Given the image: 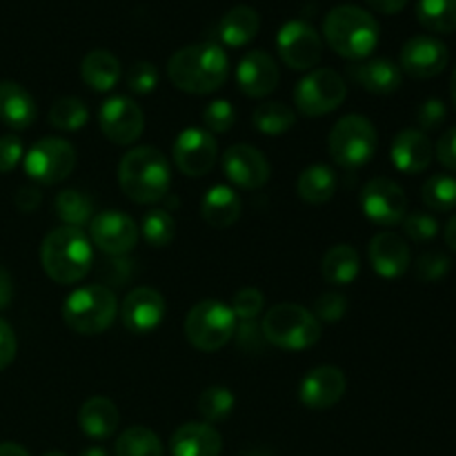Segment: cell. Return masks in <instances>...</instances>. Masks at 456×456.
Wrapping results in <instances>:
<instances>
[{
  "label": "cell",
  "instance_id": "cell-1",
  "mask_svg": "<svg viewBox=\"0 0 456 456\" xmlns=\"http://www.w3.org/2000/svg\"><path fill=\"white\" fill-rule=\"evenodd\" d=\"M230 71V61L216 43H196L183 47L169 58L167 76L185 94L205 96L223 87Z\"/></svg>",
  "mask_w": 456,
  "mask_h": 456
},
{
  "label": "cell",
  "instance_id": "cell-2",
  "mask_svg": "<svg viewBox=\"0 0 456 456\" xmlns=\"http://www.w3.org/2000/svg\"><path fill=\"white\" fill-rule=\"evenodd\" d=\"M40 263L53 283H78L94 265V245L80 227L62 225L45 236L40 245Z\"/></svg>",
  "mask_w": 456,
  "mask_h": 456
},
{
  "label": "cell",
  "instance_id": "cell-3",
  "mask_svg": "<svg viewBox=\"0 0 456 456\" xmlns=\"http://www.w3.org/2000/svg\"><path fill=\"white\" fill-rule=\"evenodd\" d=\"M118 183L129 200L151 205L165 199L172 185V167L156 147H134L118 165Z\"/></svg>",
  "mask_w": 456,
  "mask_h": 456
},
{
  "label": "cell",
  "instance_id": "cell-4",
  "mask_svg": "<svg viewBox=\"0 0 456 456\" xmlns=\"http://www.w3.org/2000/svg\"><path fill=\"white\" fill-rule=\"evenodd\" d=\"M325 43L347 61H365L377 49L381 27L377 18L356 4L334 7L323 20Z\"/></svg>",
  "mask_w": 456,
  "mask_h": 456
},
{
  "label": "cell",
  "instance_id": "cell-5",
  "mask_svg": "<svg viewBox=\"0 0 456 456\" xmlns=\"http://www.w3.org/2000/svg\"><path fill=\"white\" fill-rule=\"evenodd\" d=\"M118 314L116 294L105 285H85L74 289L62 303V319L67 328L83 337H94L110 328Z\"/></svg>",
  "mask_w": 456,
  "mask_h": 456
},
{
  "label": "cell",
  "instance_id": "cell-6",
  "mask_svg": "<svg viewBox=\"0 0 456 456\" xmlns=\"http://www.w3.org/2000/svg\"><path fill=\"white\" fill-rule=\"evenodd\" d=\"M261 330L267 343L289 352L307 350L321 337V323L316 316L297 303H279L267 310Z\"/></svg>",
  "mask_w": 456,
  "mask_h": 456
},
{
  "label": "cell",
  "instance_id": "cell-7",
  "mask_svg": "<svg viewBox=\"0 0 456 456\" xmlns=\"http://www.w3.org/2000/svg\"><path fill=\"white\" fill-rule=\"evenodd\" d=\"M236 325L239 321L227 303L218 298H205L187 312L185 337L196 350L216 352L234 337Z\"/></svg>",
  "mask_w": 456,
  "mask_h": 456
},
{
  "label": "cell",
  "instance_id": "cell-8",
  "mask_svg": "<svg viewBox=\"0 0 456 456\" xmlns=\"http://www.w3.org/2000/svg\"><path fill=\"white\" fill-rule=\"evenodd\" d=\"M379 145V134L372 120L350 114L338 120L328 138V150L334 163L346 169H354L372 160Z\"/></svg>",
  "mask_w": 456,
  "mask_h": 456
},
{
  "label": "cell",
  "instance_id": "cell-9",
  "mask_svg": "<svg viewBox=\"0 0 456 456\" xmlns=\"http://www.w3.org/2000/svg\"><path fill=\"white\" fill-rule=\"evenodd\" d=\"M347 96L343 76L334 69H314L303 76L294 87V105L303 116H325L338 110Z\"/></svg>",
  "mask_w": 456,
  "mask_h": 456
},
{
  "label": "cell",
  "instance_id": "cell-10",
  "mask_svg": "<svg viewBox=\"0 0 456 456\" xmlns=\"http://www.w3.org/2000/svg\"><path fill=\"white\" fill-rule=\"evenodd\" d=\"M22 163H25V172L31 181L40 183V185H58L74 172L76 150L71 142L62 141V138H40L36 145H31Z\"/></svg>",
  "mask_w": 456,
  "mask_h": 456
},
{
  "label": "cell",
  "instance_id": "cell-11",
  "mask_svg": "<svg viewBox=\"0 0 456 456\" xmlns=\"http://www.w3.org/2000/svg\"><path fill=\"white\" fill-rule=\"evenodd\" d=\"M276 47H279L281 61L297 71H310L323 56V43L321 36L310 22L288 20L276 34Z\"/></svg>",
  "mask_w": 456,
  "mask_h": 456
},
{
  "label": "cell",
  "instance_id": "cell-12",
  "mask_svg": "<svg viewBox=\"0 0 456 456\" xmlns=\"http://www.w3.org/2000/svg\"><path fill=\"white\" fill-rule=\"evenodd\" d=\"M361 209L374 225L395 227L403 223L408 212V196L390 178H372L361 194Z\"/></svg>",
  "mask_w": 456,
  "mask_h": 456
},
{
  "label": "cell",
  "instance_id": "cell-13",
  "mask_svg": "<svg viewBox=\"0 0 456 456\" xmlns=\"http://www.w3.org/2000/svg\"><path fill=\"white\" fill-rule=\"evenodd\" d=\"M89 240L107 256H127L138 243V225L127 214L107 209L89 223Z\"/></svg>",
  "mask_w": 456,
  "mask_h": 456
},
{
  "label": "cell",
  "instance_id": "cell-14",
  "mask_svg": "<svg viewBox=\"0 0 456 456\" xmlns=\"http://www.w3.org/2000/svg\"><path fill=\"white\" fill-rule=\"evenodd\" d=\"M98 125L114 145H132L145 129V116L132 98L111 96L98 110Z\"/></svg>",
  "mask_w": 456,
  "mask_h": 456
},
{
  "label": "cell",
  "instance_id": "cell-15",
  "mask_svg": "<svg viewBox=\"0 0 456 456\" xmlns=\"http://www.w3.org/2000/svg\"><path fill=\"white\" fill-rule=\"evenodd\" d=\"M216 156L218 145L208 129H183L174 142V163L185 176H205L216 163Z\"/></svg>",
  "mask_w": 456,
  "mask_h": 456
},
{
  "label": "cell",
  "instance_id": "cell-16",
  "mask_svg": "<svg viewBox=\"0 0 456 456\" xmlns=\"http://www.w3.org/2000/svg\"><path fill=\"white\" fill-rule=\"evenodd\" d=\"M450 52L445 43L435 36H412L401 47L399 67L408 76L419 80H428L439 76L448 67Z\"/></svg>",
  "mask_w": 456,
  "mask_h": 456
},
{
  "label": "cell",
  "instance_id": "cell-17",
  "mask_svg": "<svg viewBox=\"0 0 456 456\" xmlns=\"http://www.w3.org/2000/svg\"><path fill=\"white\" fill-rule=\"evenodd\" d=\"M165 312H167V305H165L163 294L156 292L154 288H136L125 297L120 305V319L129 332L145 337L163 323Z\"/></svg>",
  "mask_w": 456,
  "mask_h": 456
},
{
  "label": "cell",
  "instance_id": "cell-18",
  "mask_svg": "<svg viewBox=\"0 0 456 456\" xmlns=\"http://www.w3.org/2000/svg\"><path fill=\"white\" fill-rule=\"evenodd\" d=\"M223 172L240 190H258L270 181V163L265 154L252 145H232L223 154Z\"/></svg>",
  "mask_w": 456,
  "mask_h": 456
},
{
  "label": "cell",
  "instance_id": "cell-19",
  "mask_svg": "<svg viewBox=\"0 0 456 456\" xmlns=\"http://www.w3.org/2000/svg\"><path fill=\"white\" fill-rule=\"evenodd\" d=\"M346 374L334 365L310 370L298 386L301 403L310 410H330L346 395Z\"/></svg>",
  "mask_w": 456,
  "mask_h": 456
},
{
  "label": "cell",
  "instance_id": "cell-20",
  "mask_svg": "<svg viewBox=\"0 0 456 456\" xmlns=\"http://www.w3.org/2000/svg\"><path fill=\"white\" fill-rule=\"evenodd\" d=\"M279 65L274 58L265 52H249L240 58L236 69V83L240 92L249 98L270 96L279 87Z\"/></svg>",
  "mask_w": 456,
  "mask_h": 456
},
{
  "label": "cell",
  "instance_id": "cell-21",
  "mask_svg": "<svg viewBox=\"0 0 456 456\" xmlns=\"http://www.w3.org/2000/svg\"><path fill=\"white\" fill-rule=\"evenodd\" d=\"M395 167L403 174H421L435 159V147L421 129H403L395 136L390 147Z\"/></svg>",
  "mask_w": 456,
  "mask_h": 456
},
{
  "label": "cell",
  "instance_id": "cell-22",
  "mask_svg": "<svg viewBox=\"0 0 456 456\" xmlns=\"http://www.w3.org/2000/svg\"><path fill=\"white\" fill-rule=\"evenodd\" d=\"M370 263L383 279H399L410 267V248L395 232H379L370 240Z\"/></svg>",
  "mask_w": 456,
  "mask_h": 456
},
{
  "label": "cell",
  "instance_id": "cell-23",
  "mask_svg": "<svg viewBox=\"0 0 456 456\" xmlns=\"http://www.w3.org/2000/svg\"><path fill=\"white\" fill-rule=\"evenodd\" d=\"M347 76L361 89L370 94H379V96L395 94L401 87V80H403L401 67L387 61V58H370V61L352 62L347 67Z\"/></svg>",
  "mask_w": 456,
  "mask_h": 456
},
{
  "label": "cell",
  "instance_id": "cell-24",
  "mask_svg": "<svg viewBox=\"0 0 456 456\" xmlns=\"http://www.w3.org/2000/svg\"><path fill=\"white\" fill-rule=\"evenodd\" d=\"M172 456H221L223 439L209 423H185L169 441Z\"/></svg>",
  "mask_w": 456,
  "mask_h": 456
},
{
  "label": "cell",
  "instance_id": "cell-25",
  "mask_svg": "<svg viewBox=\"0 0 456 456\" xmlns=\"http://www.w3.org/2000/svg\"><path fill=\"white\" fill-rule=\"evenodd\" d=\"M0 120L12 129H27L36 120L34 98L13 80H0Z\"/></svg>",
  "mask_w": 456,
  "mask_h": 456
},
{
  "label": "cell",
  "instance_id": "cell-26",
  "mask_svg": "<svg viewBox=\"0 0 456 456\" xmlns=\"http://www.w3.org/2000/svg\"><path fill=\"white\" fill-rule=\"evenodd\" d=\"M240 196L227 185H214L205 191L203 203H200V214L205 223H209L216 230H227L240 218Z\"/></svg>",
  "mask_w": 456,
  "mask_h": 456
},
{
  "label": "cell",
  "instance_id": "cell-27",
  "mask_svg": "<svg viewBox=\"0 0 456 456\" xmlns=\"http://www.w3.org/2000/svg\"><path fill=\"white\" fill-rule=\"evenodd\" d=\"M118 408L114 405V401L105 399V396H94V399L85 401L78 412V426L89 439H110L118 430Z\"/></svg>",
  "mask_w": 456,
  "mask_h": 456
},
{
  "label": "cell",
  "instance_id": "cell-28",
  "mask_svg": "<svg viewBox=\"0 0 456 456\" xmlns=\"http://www.w3.org/2000/svg\"><path fill=\"white\" fill-rule=\"evenodd\" d=\"M258 29H261V18L248 4H239V7L230 9L225 16L218 22V38L227 47H243V45L252 43L256 38Z\"/></svg>",
  "mask_w": 456,
  "mask_h": 456
},
{
  "label": "cell",
  "instance_id": "cell-29",
  "mask_svg": "<svg viewBox=\"0 0 456 456\" xmlns=\"http://www.w3.org/2000/svg\"><path fill=\"white\" fill-rule=\"evenodd\" d=\"M80 76L94 92H110L120 80V61L107 49H94L83 58Z\"/></svg>",
  "mask_w": 456,
  "mask_h": 456
},
{
  "label": "cell",
  "instance_id": "cell-30",
  "mask_svg": "<svg viewBox=\"0 0 456 456\" xmlns=\"http://www.w3.org/2000/svg\"><path fill=\"white\" fill-rule=\"evenodd\" d=\"M321 272H323V279L330 285H350L354 283L356 276L361 272V258L352 245H334L328 249V254L323 256L321 263Z\"/></svg>",
  "mask_w": 456,
  "mask_h": 456
},
{
  "label": "cell",
  "instance_id": "cell-31",
  "mask_svg": "<svg viewBox=\"0 0 456 456\" xmlns=\"http://www.w3.org/2000/svg\"><path fill=\"white\" fill-rule=\"evenodd\" d=\"M297 191L305 203H328L337 191V176L328 165H312L298 176Z\"/></svg>",
  "mask_w": 456,
  "mask_h": 456
},
{
  "label": "cell",
  "instance_id": "cell-32",
  "mask_svg": "<svg viewBox=\"0 0 456 456\" xmlns=\"http://www.w3.org/2000/svg\"><path fill=\"white\" fill-rule=\"evenodd\" d=\"M56 216L65 223L67 227H80L85 223H92L94 218V200L78 190H62L53 200Z\"/></svg>",
  "mask_w": 456,
  "mask_h": 456
},
{
  "label": "cell",
  "instance_id": "cell-33",
  "mask_svg": "<svg viewBox=\"0 0 456 456\" xmlns=\"http://www.w3.org/2000/svg\"><path fill=\"white\" fill-rule=\"evenodd\" d=\"M417 18L432 34L456 31V0H419Z\"/></svg>",
  "mask_w": 456,
  "mask_h": 456
},
{
  "label": "cell",
  "instance_id": "cell-34",
  "mask_svg": "<svg viewBox=\"0 0 456 456\" xmlns=\"http://www.w3.org/2000/svg\"><path fill=\"white\" fill-rule=\"evenodd\" d=\"M116 456H163V444L145 426H132L116 441Z\"/></svg>",
  "mask_w": 456,
  "mask_h": 456
},
{
  "label": "cell",
  "instance_id": "cell-35",
  "mask_svg": "<svg viewBox=\"0 0 456 456\" xmlns=\"http://www.w3.org/2000/svg\"><path fill=\"white\" fill-rule=\"evenodd\" d=\"M254 127L267 136H281L297 123V114L283 102H263L252 114Z\"/></svg>",
  "mask_w": 456,
  "mask_h": 456
},
{
  "label": "cell",
  "instance_id": "cell-36",
  "mask_svg": "<svg viewBox=\"0 0 456 456\" xmlns=\"http://www.w3.org/2000/svg\"><path fill=\"white\" fill-rule=\"evenodd\" d=\"M421 199L432 212L456 209V178L450 174H435L421 187Z\"/></svg>",
  "mask_w": 456,
  "mask_h": 456
},
{
  "label": "cell",
  "instance_id": "cell-37",
  "mask_svg": "<svg viewBox=\"0 0 456 456\" xmlns=\"http://www.w3.org/2000/svg\"><path fill=\"white\" fill-rule=\"evenodd\" d=\"M89 111L85 102L76 96L58 98L49 110V123L61 132H78L87 125Z\"/></svg>",
  "mask_w": 456,
  "mask_h": 456
},
{
  "label": "cell",
  "instance_id": "cell-38",
  "mask_svg": "<svg viewBox=\"0 0 456 456\" xmlns=\"http://www.w3.org/2000/svg\"><path fill=\"white\" fill-rule=\"evenodd\" d=\"M234 405L236 399L230 392V387L212 386L203 390V395L199 396V412L205 419V423L225 421L232 414V410H234Z\"/></svg>",
  "mask_w": 456,
  "mask_h": 456
},
{
  "label": "cell",
  "instance_id": "cell-39",
  "mask_svg": "<svg viewBox=\"0 0 456 456\" xmlns=\"http://www.w3.org/2000/svg\"><path fill=\"white\" fill-rule=\"evenodd\" d=\"M141 232L151 248H165L176 234V223L167 209H150L141 221Z\"/></svg>",
  "mask_w": 456,
  "mask_h": 456
},
{
  "label": "cell",
  "instance_id": "cell-40",
  "mask_svg": "<svg viewBox=\"0 0 456 456\" xmlns=\"http://www.w3.org/2000/svg\"><path fill=\"white\" fill-rule=\"evenodd\" d=\"M450 267H452V261L444 252H426L417 258L414 274L421 283H436L448 274Z\"/></svg>",
  "mask_w": 456,
  "mask_h": 456
},
{
  "label": "cell",
  "instance_id": "cell-41",
  "mask_svg": "<svg viewBox=\"0 0 456 456\" xmlns=\"http://www.w3.org/2000/svg\"><path fill=\"white\" fill-rule=\"evenodd\" d=\"M403 230L408 239H412L414 243H430L432 239H436L439 234V223L432 214L428 212H412L405 214L403 218Z\"/></svg>",
  "mask_w": 456,
  "mask_h": 456
},
{
  "label": "cell",
  "instance_id": "cell-42",
  "mask_svg": "<svg viewBox=\"0 0 456 456\" xmlns=\"http://www.w3.org/2000/svg\"><path fill=\"white\" fill-rule=\"evenodd\" d=\"M134 265L136 263L129 261L127 256H110L105 263L101 265L98 274H101L102 283L105 288H120V285H127L134 276Z\"/></svg>",
  "mask_w": 456,
  "mask_h": 456
},
{
  "label": "cell",
  "instance_id": "cell-43",
  "mask_svg": "<svg viewBox=\"0 0 456 456\" xmlns=\"http://www.w3.org/2000/svg\"><path fill=\"white\" fill-rule=\"evenodd\" d=\"M203 123L208 132H230L236 123V110L230 101H214L203 110Z\"/></svg>",
  "mask_w": 456,
  "mask_h": 456
},
{
  "label": "cell",
  "instance_id": "cell-44",
  "mask_svg": "<svg viewBox=\"0 0 456 456\" xmlns=\"http://www.w3.org/2000/svg\"><path fill=\"white\" fill-rule=\"evenodd\" d=\"M263 305H265L263 292H258L256 288H243L234 294L230 307L234 312L236 321H254L261 314Z\"/></svg>",
  "mask_w": 456,
  "mask_h": 456
},
{
  "label": "cell",
  "instance_id": "cell-45",
  "mask_svg": "<svg viewBox=\"0 0 456 456\" xmlns=\"http://www.w3.org/2000/svg\"><path fill=\"white\" fill-rule=\"evenodd\" d=\"M347 312V301L343 294L338 292H325L321 294L314 301V312L312 314L316 316V321H323V323H338V321L346 316Z\"/></svg>",
  "mask_w": 456,
  "mask_h": 456
},
{
  "label": "cell",
  "instance_id": "cell-46",
  "mask_svg": "<svg viewBox=\"0 0 456 456\" xmlns=\"http://www.w3.org/2000/svg\"><path fill=\"white\" fill-rule=\"evenodd\" d=\"M159 85V69L151 62L141 61L129 67L127 71V87L134 94H151Z\"/></svg>",
  "mask_w": 456,
  "mask_h": 456
},
{
  "label": "cell",
  "instance_id": "cell-47",
  "mask_svg": "<svg viewBox=\"0 0 456 456\" xmlns=\"http://www.w3.org/2000/svg\"><path fill=\"white\" fill-rule=\"evenodd\" d=\"M445 116H448L445 102L439 98H428L417 110V123L421 125V129L430 132V129H439L445 123Z\"/></svg>",
  "mask_w": 456,
  "mask_h": 456
},
{
  "label": "cell",
  "instance_id": "cell-48",
  "mask_svg": "<svg viewBox=\"0 0 456 456\" xmlns=\"http://www.w3.org/2000/svg\"><path fill=\"white\" fill-rule=\"evenodd\" d=\"M25 159V147L18 136L0 138V174H7Z\"/></svg>",
  "mask_w": 456,
  "mask_h": 456
},
{
  "label": "cell",
  "instance_id": "cell-49",
  "mask_svg": "<svg viewBox=\"0 0 456 456\" xmlns=\"http://www.w3.org/2000/svg\"><path fill=\"white\" fill-rule=\"evenodd\" d=\"M16 334H13L12 325L4 319H0V370H4L7 365H12V361L16 359Z\"/></svg>",
  "mask_w": 456,
  "mask_h": 456
},
{
  "label": "cell",
  "instance_id": "cell-50",
  "mask_svg": "<svg viewBox=\"0 0 456 456\" xmlns=\"http://www.w3.org/2000/svg\"><path fill=\"white\" fill-rule=\"evenodd\" d=\"M436 159L450 172H456V127H450L436 142Z\"/></svg>",
  "mask_w": 456,
  "mask_h": 456
},
{
  "label": "cell",
  "instance_id": "cell-51",
  "mask_svg": "<svg viewBox=\"0 0 456 456\" xmlns=\"http://www.w3.org/2000/svg\"><path fill=\"white\" fill-rule=\"evenodd\" d=\"M13 200H16V208L20 209V212L29 214V212H36V209H38L43 196H40V191L36 190V187H20Z\"/></svg>",
  "mask_w": 456,
  "mask_h": 456
},
{
  "label": "cell",
  "instance_id": "cell-52",
  "mask_svg": "<svg viewBox=\"0 0 456 456\" xmlns=\"http://www.w3.org/2000/svg\"><path fill=\"white\" fill-rule=\"evenodd\" d=\"M12 297H13L12 276H9V272L0 265V310H4V307L12 303Z\"/></svg>",
  "mask_w": 456,
  "mask_h": 456
},
{
  "label": "cell",
  "instance_id": "cell-53",
  "mask_svg": "<svg viewBox=\"0 0 456 456\" xmlns=\"http://www.w3.org/2000/svg\"><path fill=\"white\" fill-rule=\"evenodd\" d=\"M368 4L377 12L392 16V13H399L408 4V0H368Z\"/></svg>",
  "mask_w": 456,
  "mask_h": 456
},
{
  "label": "cell",
  "instance_id": "cell-54",
  "mask_svg": "<svg viewBox=\"0 0 456 456\" xmlns=\"http://www.w3.org/2000/svg\"><path fill=\"white\" fill-rule=\"evenodd\" d=\"M444 239H445V245H448L452 252H456V214L450 216L448 225H445L444 230Z\"/></svg>",
  "mask_w": 456,
  "mask_h": 456
},
{
  "label": "cell",
  "instance_id": "cell-55",
  "mask_svg": "<svg viewBox=\"0 0 456 456\" xmlns=\"http://www.w3.org/2000/svg\"><path fill=\"white\" fill-rule=\"evenodd\" d=\"M0 456H31L22 445L13 444V441H4L0 444Z\"/></svg>",
  "mask_w": 456,
  "mask_h": 456
},
{
  "label": "cell",
  "instance_id": "cell-56",
  "mask_svg": "<svg viewBox=\"0 0 456 456\" xmlns=\"http://www.w3.org/2000/svg\"><path fill=\"white\" fill-rule=\"evenodd\" d=\"M80 456H110V452H107L105 448H98V445H92V448L83 450V452H80Z\"/></svg>",
  "mask_w": 456,
  "mask_h": 456
},
{
  "label": "cell",
  "instance_id": "cell-57",
  "mask_svg": "<svg viewBox=\"0 0 456 456\" xmlns=\"http://www.w3.org/2000/svg\"><path fill=\"white\" fill-rule=\"evenodd\" d=\"M450 94H452V102L456 107V69L452 71V78H450Z\"/></svg>",
  "mask_w": 456,
  "mask_h": 456
},
{
  "label": "cell",
  "instance_id": "cell-58",
  "mask_svg": "<svg viewBox=\"0 0 456 456\" xmlns=\"http://www.w3.org/2000/svg\"><path fill=\"white\" fill-rule=\"evenodd\" d=\"M43 456H67V454H62V452H58V450H52V452H45Z\"/></svg>",
  "mask_w": 456,
  "mask_h": 456
}]
</instances>
